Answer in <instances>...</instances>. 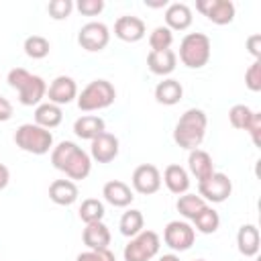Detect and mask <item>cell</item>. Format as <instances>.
Instances as JSON below:
<instances>
[{
	"mask_svg": "<svg viewBox=\"0 0 261 261\" xmlns=\"http://www.w3.org/2000/svg\"><path fill=\"white\" fill-rule=\"evenodd\" d=\"M51 163L69 179H86L92 169V157L71 141H61L51 151Z\"/></svg>",
	"mask_w": 261,
	"mask_h": 261,
	"instance_id": "obj_1",
	"label": "cell"
},
{
	"mask_svg": "<svg viewBox=\"0 0 261 261\" xmlns=\"http://www.w3.org/2000/svg\"><path fill=\"white\" fill-rule=\"evenodd\" d=\"M206 124H208V118H206V112L200 110V108H190L186 110L175 128H173V141L177 147L181 149H188V151H194L202 145L204 141V135H206Z\"/></svg>",
	"mask_w": 261,
	"mask_h": 261,
	"instance_id": "obj_2",
	"label": "cell"
},
{
	"mask_svg": "<svg viewBox=\"0 0 261 261\" xmlns=\"http://www.w3.org/2000/svg\"><path fill=\"white\" fill-rule=\"evenodd\" d=\"M8 86L18 92V100L24 106H39L47 96V84L41 75H33L22 67H14L8 71Z\"/></svg>",
	"mask_w": 261,
	"mask_h": 261,
	"instance_id": "obj_3",
	"label": "cell"
},
{
	"mask_svg": "<svg viewBox=\"0 0 261 261\" xmlns=\"http://www.w3.org/2000/svg\"><path fill=\"white\" fill-rule=\"evenodd\" d=\"M14 143L18 149H22L27 153L45 155V153H49V149H53V135H51V130H47L35 122H27L16 128Z\"/></svg>",
	"mask_w": 261,
	"mask_h": 261,
	"instance_id": "obj_4",
	"label": "cell"
},
{
	"mask_svg": "<svg viewBox=\"0 0 261 261\" xmlns=\"http://www.w3.org/2000/svg\"><path fill=\"white\" fill-rule=\"evenodd\" d=\"M210 39L204 33H188L179 43V61L190 69H200L210 59Z\"/></svg>",
	"mask_w": 261,
	"mask_h": 261,
	"instance_id": "obj_5",
	"label": "cell"
},
{
	"mask_svg": "<svg viewBox=\"0 0 261 261\" xmlns=\"http://www.w3.org/2000/svg\"><path fill=\"white\" fill-rule=\"evenodd\" d=\"M116 98V90L108 80H94L77 94V108L84 112H94L108 108Z\"/></svg>",
	"mask_w": 261,
	"mask_h": 261,
	"instance_id": "obj_6",
	"label": "cell"
},
{
	"mask_svg": "<svg viewBox=\"0 0 261 261\" xmlns=\"http://www.w3.org/2000/svg\"><path fill=\"white\" fill-rule=\"evenodd\" d=\"M161 241L159 234L153 230H141L137 237L128 241V245L122 251L124 261H151L159 253Z\"/></svg>",
	"mask_w": 261,
	"mask_h": 261,
	"instance_id": "obj_7",
	"label": "cell"
},
{
	"mask_svg": "<svg viewBox=\"0 0 261 261\" xmlns=\"http://www.w3.org/2000/svg\"><path fill=\"white\" fill-rule=\"evenodd\" d=\"M198 192H200V198H204L206 202L220 204V202H224V200L230 196V192H232V181L228 179L226 173L214 171L210 177L198 181Z\"/></svg>",
	"mask_w": 261,
	"mask_h": 261,
	"instance_id": "obj_8",
	"label": "cell"
},
{
	"mask_svg": "<svg viewBox=\"0 0 261 261\" xmlns=\"http://www.w3.org/2000/svg\"><path fill=\"white\" fill-rule=\"evenodd\" d=\"M196 230L186 220H171L163 228V241L173 251H188L194 245Z\"/></svg>",
	"mask_w": 261,
	"mask_h": 261,
	"instance_id": "obj_9",
	"label": "cell"
},
{
	"mask_svg": "<svg viewBox=\"0 0 261 261\" xmlns=\"http://www.w3.org/2000/svg\"><path fill=\"white\" fill-rule=\"evenodd\" d=\"M110 41V31L104 22H98V20H92V22H86L80 33H77V43L82 49L86 51H102Z\"/></svg>",
	"mask_w": 261,
	"mask_h": 261,
	"instance_id": "obj_10",
	"label": "cell"
},
{
	"mask_svg": "<svg viewBox=\"0 0 261 261\" xmlns=\"http://www.w3.org/2000/svg\"><path fill=\"white\" fill-rule=\"evenodd\" d=\"M196 10L214 24H228L234 18V4L230 0H198Z\"/></svg>",
	"mask_w": 261,
	"mask_h": 261,
	"instance_id": "obj_11",
	"label": "cell"
},
{
	"mask_svg": "<svg viewBox=\"0 0 261 261\" xmlns=\"http://www.w3.org/2000/svg\"><path fill=\"white\" fill-rule=\"evenodd\" d=\"M133 190L143 194V196H151L161 188V173L155 165L151 163H143L133 171Z\"/></svg>",
	"mask_w": 261,
	"mask_h": 261,
	"instance_id": "obj_12",
	"label": "cell"
},
{
	"mask_svg": "<svg viewBox=\"0 0 261 261\" xmlns=\"http://www.w3.org/2000/svg\"><path fill=\"white\" fill-rule=\"evenodd\" d=\"M47 98L51 104H69L73 98H77V84L69 75H57L49 88H47Z\"/></svg>",
	"mask_w": 261,
	"mask_h": 261,
	"instance_id": "obj_13",
	"label": "cell"
},
{
	"mask_svg": "<svg viewBox=\"0 0 261 261\" xmlns=\"http://www.w3.org/2000/svg\"><path fill=\"white\" fill-rule=\"evenodd\" d=\"M147 29H145V22L139 18V16H118L116 22H114V35L124 41V43H137L145 37Z\"/></svg>",
	"mask_w": 261,
	"mask_h": 261,
	"instance_id": "obj_14",
	"label": "cell"
},
{
	"mask_svg": "<svg viewBox=\"0 0 261 261\" xmlns=\"http://www.w3.org/2000/svg\"><path fill=\"white\" fill-rule=\"evenodd\" d=\"M118 155V139L110 133H102L96 139H92L90 145V157L98 163H110Z\"/></svg>",
	"mask_w": 261,
	"mask_h": 261,
	"instance_id": "obj_15",
	"label": "cell"
},
{
	"mask_svg": "<svg viewBox=\"0 0 261 261\" xmlns=\"http://www.w3.org/2000/svg\"><path fill=\"white\" fill-rule=\"evenodd\" d=\"M102 196L108 204H112L114 208H126L135 196H133V190L120 181V179H112V181H106L104 188H102Z\"/></svg>",
	"mask_w": 261,
	"mask_h": 261,
	"instance_id": "obj_16",
	"label": "cell"
},
{
	"mask_svg": "<svg viewBox=\"0 0 261 261\" xmlns=\"http://www.w3.org/2000/svg\"><path fill=\"white\" fill-rule=\"evenodd\" d=\"M82 241L92 251L108 249V245H110V230H108V226L102 220L100 222H90V224H86V228L82 232Z\"/></svg>",
	"mask_w": 261,
	"mask_h": 261,
	"instance_id": "obj_17",
	"label": "cell"
},
{
	"mask_svg": "<svg viewBox=\"0 0 261 261\" xmlns=\"http://www.w3.org/2000/svg\"><path fill=\"white\" fill-rule=\"evenodd\" d=\"M192 24V10L188 4L184 2H173L167 4L165 10V27L173 33V31H186Z\"/></svg>",
	"mask_w": 261,
	"mask_h": 261,
	"instance_id": "obj_18",
	"label": "cell"
},
{
	"mask_svg": "<svg viewBox=\"0 0 261 261\" xmlns=\"http://www.w3.org/2000/svg\"><path fill=\"white\" fill-rule=\"evenodd\" d=\"M175 63H177V55L171 49L149 51V55H147V67L155 75H169L175 69Z\"/></svg>",
	"mask_w": 261,
	"mask_h": 261,
	"instance_id": "obj_19",
	"label": "cell"
},
{
	"mask_svg": "<svg viewBox=\"0 0 261 261\" xmlns=\"http://www.w3.org/2000/svg\"><path fill=\"white\" fill-rule=\"evenodd\" d=\"M188 167H190V173L202 181L206 177H210L214 173V163H212V157L204 151V149H194L190 151L188 155Z\"/></svg>",
	"mask_w": 261,
	"mask_h": 261,
	"instance_id": "obj_20",
	"label": "cell"
},
{
	"mask_svg": "<svg viewBox=\"0 0 261 261\" xmlns=\"http://www.w3.org/2000/svg\"><path fill=\"white\" fill-rule=\"evenodd\" d=\"M163 181H165V186H167V190H169L171 194H177V196L188 194L190 175H188V171H186L181 165H177V163L167 165L165 171H163Z\"/></svg>",
	"mask_w": 261,
	"mask_h": 261,
	"instance_id": "obj_21",
	"label": "cell"
},
{
	"mask_svg": "<svg viewBox=\"0 0 261 261\" xmlns=\"http://www.w3.org/2000/svg\"><path fill=\"white\" fill-rule=\"evenodd\" d=\"M106 130V124L100 116L96 114H86V116H80L75 122H73V133L75 137L84 139V141H92L96 139L98 135H102Z\"/></svg>",
	"mask_w": 261,
	"mask_h": 261,
	"instance_id": "obj_22",
	"label": "cell"
},
{
	"mask_svg": "<svg viewBox=\"0 0 261 261\" xmlns=\"http://www.w3.org/2000/svg\"><path fill=\"white\" fill-rule=\"evenodd\" d=\"M80 192L71 179H55L49 186V198L59 206H71L77 200Z\"/></svg>",
	"mask_w": 261,
	"mask_h": 261,
	"instance_id": "obj_23",
	"label": "cell"
},
{
	"mask_svg": "<svg viewBox=\"0 0 261 261\" xmlns=\"http://www.w3.org/2000/svg\"><path fill=\"white\" fill-rule=\"evenodd\" d=\"M239 253L245 257H255L259 253V228L255 224H243L237 232Z\"/></svg>",
	"mask_w": 261,
	"mask_h": 261,
	"instance_id": "obj_24",
	"label": "cell"
},
{
	"mask_svg": "<svg viewBox=\"0 0 261 261\" xmlns=\"http://www.w3.org/2000/svg\"><path fill=\"white\" fill-rule=\"evenodd\" d=\"M181 96H184V88L173 77H167V80H163V82H159L155 86V100L159 104L173 106V104H177L181 100Z\"/></svg>",
	"mask_w": 261,
	"mask_h": 261,
	"instance_id": "obj_25",
	"label": "cell"
},
{
	"mask_svg": "<svg viewBox=\"0 0 261 261\" xmlns=\"http://www.w3.org/2000/svg\"><path fill=\"white\" fill-rule=\"evenodd\" d=\"M61 120H63V112H61V106H57V104L43 102L35 110V124H39V126H43L47 130L59 126Z\"/></svg>",
	"mask_w": 261,
	"mask_h": 261,
	"instance_id": "obj_26",
	"label": "cell"
},
{
	"mask_svg": "<svg viewBox=\"0 0 261 261\" xmlns=\"http://www.w3.org/2000/svg\"><path fill=\"white\" fill-rule=\"evenodd\" d=\"M206 206H208L206 200L200 198V196H196V194H181V196L177 198V204H175L177 212H179L184 218H188V220H194Z\"/></svg>",
	"mask_w": 261,
	"mask_h": 261,
	"instance_id": "obj_27",
	"label": "cell"
},
{
	"mask_svg": "<svg viewBox=\"0 0 261 261\" xmlns=\"http://www.w3.org/2000/svg\"><path fill=\"white\" fill-rule=\"evenodd\" d=\"M143 224H145V218H143V212L141 210H126L122 216H120V222H118V228L124 237H137L141 230H143Z\"/></svg>",
	"mask_w": 261,
	"mask_h": 261,
	"instance_id": "obj_28",
	"label": "cell"
},
{
	"mask_svg": "<svg viewBox=\"0 0 261 261\" xmlns=\"http://www.w3.org/2000/svg\"><path fill=\"white\" fill-rule=\"evenodd\" d=\"M192 222H194L196 230H200V232H204V234H212V232H216L218 226H220V216H218V212H216L214 208L206 206Z\"/></svg>",
	"mask_w": 261,
	"mask_h": 261,
	"instance_id": "obj_29",
	"label": "cell"
},
{
	"mask_svg": "<svg viewBox=\"0 0 261 261\" xmlns=\"http://www.w3.org/2000/svg\"><path fill=\"white\" fill-rule=\"evenodd\" d=\"M49 49H51L49 41L45 37H41V35H31V37L24 39V53L31 59H43V57H47L49 55Z\"/></svg>",
	"mask_w": 261,
	"mask_h": 261,
	"instance_id": "obj_30",
	"label": "cell"
},
{
	"mask_svg": "<svg viewBox=\"0 0 261 261\" xmlns=\"http://www.w3.org/2000/svg\"><path fill=\"white\" fill-rule=\"evenodd\" d=\"M80 218H82L86 224H90V222H100V220L104 218V204H102L100 200H96V198L84 200L82 206H80Z\"/></svg>",
	"mask_w": 261,
	"mask_h": 261,
	"instance_id": "obj_31",
	"label": "cell"
},
{
	"mask_svg": "<svg viewBox=\"0 0 261 261\" xmlns=\"http://www.w3.org/2000/svg\"><path fill=\"white\" fill-rule=\"evenodd\" d=\"M171 43H173V33L167 27H155L149 35L151 51H165L171 47Z\"/></svg>",
	"mask_w": 261,
	"mask_h": 261,
	"instance_id": "obj_32",
	"label": "cell"
},
{
	"mask_svg": "<svg viewBox=\"0 0 261 261\" xmlns=\"http://www.w3.org/2000/svg\"><path fill=\"white\" fill-rule=\"evenodd\" d=\"M251 116H253V110H251L247 104H234V106L228 110V120H230V124H232L234 128H239V130H245V128H247Z\"/></svg>",
	"mask_w": 261,
	"mask_h": 261,
	"instance_id": "obj_33",
	"label": "cell"
},
{
	"mask_svg": "<svg viewBox=\"0 0 261 261\" xmlns=\"http://www.w3.org/2000/svg\"><path fill=\"white\" fill-rule=\"evenodd\" d=\"M71 10H73V2H71V0H51V2L47 4V12H49V16L55 18V20L67 18V16L71 14Z\"/></svg>",
	"mask_w": 261,
	"mask_h": 261,
	"instance_id": "obj_34",
	"label": "cell"
},
{
	"mask_svg": "<svg viewBox=\"0 0 261 261\" xmlns=\"http://www.w3.org/2000/svg\"><path fill=\"white\" fill-rule=\"evenodd\" d=\"M245 84L251 92H259L261 90V59H255L249 69L245 71Z\"/></svg>",
	"mask_w": 261,
	"mask_h": 261,
	"instance_id": "obj_35",
	"label": "cell"
},
{
	"mask_svg": "<svg viewBox=\"0 0 261 261\" xmlns=\"http://www.w3.org/2000/svg\"><path fill=\"white\" fill-rule=\"evenodd\" d=\"M75 261H116L114 253L108 251V249H100V251H86V253H80Z\"/></svg>",
	"mask_w": 261,
	"mask_h": 261,
	"instance_id": "obj_36",
	"label": "cell"
},
{
	"mask_svg": "<svg viewBox=\"0 0 261 261\" xmlns=\"http://www.w3.org/2000/svg\"><path fill=\"white\" fill-rule=\"evenodd\" d=\"M77 10L86 16H96L104 10V0H80L77 4Z\"/></svg>",
	"mask_w": 261,
	"mask_h": 261,
	"instance_id": "obj_37",
	"label": "cell"
},
{
	"mask_svg": "<svg viewBox=\"0 0 261 261\" xmlns=\"http://www.w3.org/2000/svg\"><path fill=\"white\" fill-rule=\"evenodd\" d=\"M249 135H251V139H253V143H255V147H259V130H261V112H253V116H251V120H249V124H247V128H245Z\"/></svg>",
	"mask_w": 261,
	"mask_h": 261,
	"instance_id": "obj_38",
	"label": "cell"
},
{
	"mask_svg": "<svg viewBox=\"0 0 261 261\" xmlns=\"http://www.w3.org/2000/svg\"><path fill=\"white\" fill-rule=\"evenodd\" d=\"M247 49L255 59H261V35H251L247 39Z\"/></svg>",
	"mask_w": 261,
	"mask_h": 261,
	"instance_id": "obj_39",
	"label": "cell"
},
{
	"mask_svg": "<svg viewBox=\"0 0 261 261\" xmlns=\"http://www.w3.org/2000/svg\"><path fill=\"white\" fill-rule=\"evenodd\" d=\"M10 118H12V104L4 96H0V122H6Z\"/></svg>",
	"mask_w": 261,
	"mask_h": 261,
	"instance_id": "obj_40",
	"label": "cell"
},
{
	"mask_svg": "<svg viewBox=\"0 0 261 261\" xmlns=\"http://www.w3.org/2000/svg\"><path fill=\"white\" fill-rule=\"evenodd\" d=\"M8 181H10V171L4 163H0V190H4L8 186Z\"/></svg>",
	"mask_w": 261,
	"mask_h": 261,
	"instance_id": "obj_41",
	"label": "cell"
},
{
	"mask_svg": "<svg viewBox=\"0 0 261 261\" xmlns=\"http://www.w3.org/2000/svg\"><path fill=\"white\" fill-rule=\"evenodd\" d=\"M159 261H179V257H177V255H173V253H169V255H163Z\"/></svg>",
	"mask_w": 261,
	"mask_h": 261,
	"instance_id": "obj_42",
	"label": "cell"
},
{
	"mask_svg": "<svg viewBox=\"0 0 261 261\" xmlns=\"http://www.w3.org/2000/svg\"><path fill=\"white\" fill-rule=\"evenodd\" d=\"M194 261H206V259H194Z\"/></svg>",
	"mask_w": 261,
	"mask_h": 261,
	"instance_id": "obj_43",
	"label": "cell"
}]
</instances>
